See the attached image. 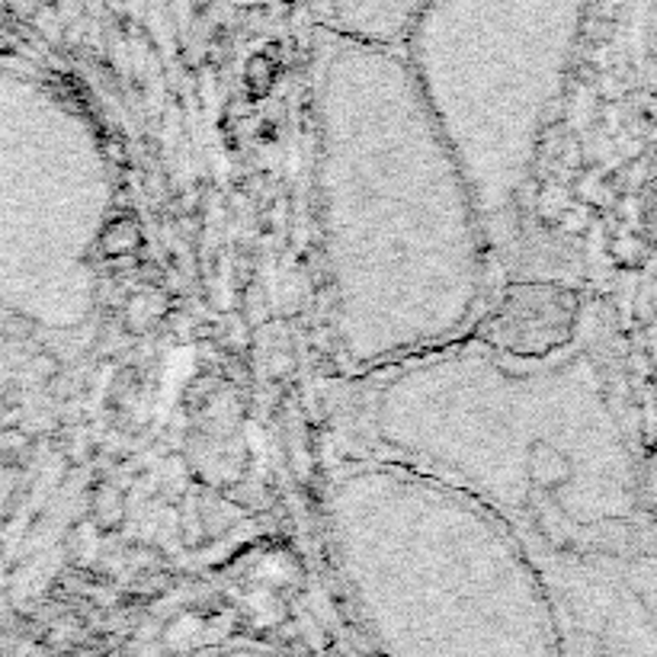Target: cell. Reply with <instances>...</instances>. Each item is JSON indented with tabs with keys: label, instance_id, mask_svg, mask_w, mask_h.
I'll return each instance as SVG.
<instances>
[{
	"label": "cell",
	"instance_id": "cell-1",
	"mask_svg": "<svg viewBox=\"0 0 657 657\" xmlns=\"http://www.w3.org/2000/svg\"><path fill=\"white\" fill-rule=\"evenodd\" d=\"M354 382L340 405L350 452L481 500L539 568L568 657H657V468L594 318L542 354L466 337Z\"/></svg>",
	"mask_w": 657,
	"mask_h": 657
},
{
	"label": "cell",
	"instance_id": "cell-2",
	"mask_svg": "<svg viewBox=\"0 0 657 657\" xmlns=\"http://www.w3.org/2000/svg\"><path fill=\"white\" fill-rule=\"evenodd\" d=\"M308 90L344 359L362 376L466 340L494 238L405 49L318 29Z\"/></svg>",
	"mask_w": 657,
	"mask_h": 657
},
{
	"label": "cell",
	"instance_id": "cell-3",
	"mask_svg": "<svg viewBox=\"0 0 657 657\" xmlns=\"http://www.w3.org/2000/svg\"><path fill=\"white\" fill-rule=\"evenodd\" d=\"M325 532L382 657H568L539 568L459 485L350 452L325 481Z\"/></svg>",
	"mask_w": 657,
	"mask_h": 657
},
{
	"label": "cell",
	"instance_id": "cell-4",
	"mask_svg": "<svg viewBox=\"0 0 657 657\" xmlns=\"http://www.w3.org/2000/svg\"><path fill=\"white\" fill-rule=\"evenodd\" d=\"M594 0H420L401 46L475 187L494 247L520 221Z\"/></svg>",
	"mask_w": 657,
	"mask_h": 657
},
{
	"label": "cell",
	"instance_id": "cell-5",
	"mask_svg": "<svg viewBox=\"0 0 657 657\" xmlns=\"http://www.w3.org/2000/svg\"><path fill=\"white\" fill-rule=\"evenodd\" d=\"M110 206V165L93 126L64 97L23 83L13 100L3 286L27 321L78 328L93 311Z\"/></svg>",
	"mask_w": 657,
	"mask_h": 657
},
{
	"label": "cell",
	"instance_id": "cell-6",
	"mask_svg": "<svg viewBox=\"0 0 657 657\" xmlns=\"http://www.w3.org/2000/svg\"><path fill=\"white\" fill-rule=\"evenodd\" d=\"M318 29L359 42L395 46L408 42L420 0H308Z\"/></svg>",
	"mask_w": 657,
	"mask_h": 657
}]
</instances>
